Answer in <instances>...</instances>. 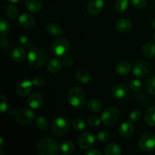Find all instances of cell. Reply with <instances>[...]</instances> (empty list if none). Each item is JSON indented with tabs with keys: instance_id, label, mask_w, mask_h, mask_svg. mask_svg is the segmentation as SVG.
<instances>
[{
	"instance_id": "obj_12",
	"label": "cell",
	"mask_w": 155,
	"mask_h": 155,
	"mask_svg": "<svg viewBox=\"0 0 155 155\" xmlns=\"http://www.w3.org/2000/svg\"><path fill=\"white\" fill-rule=\"evenodd\" d=\"M18 24L24 28H33L36 24V19L33 15L24 13L20 15L18 18Z\"/></svg>"
},
{
	"instance_id": "obj_5",
	"label": "cell",
	"mask_w": 155,
	"mask_h": 155,
	"mask_svg": "<svg viewBox=\"0 0 155 155\" xmlns=\"http://www.w3.org/2000/svg\"><path fill=\"white\" fill-rule=\"evenodd\" d=\"M51 51L57 56H63L70 48V42L64 37L58 38L51 43Z\"/></svg>"
},
{
	"instance_id": "obj_50",
	"label": "cell",
	"mask_w": 155,
	"mask_h": 155,
	"mask_svg": "<svg viewBox=\"0 0 155 155\" xmlns=\"http://www.w3.org/2000/svg\"><path fill=\"white\" fill-rule=\"evenodd\" d=\"M0 154H2V155H6L5 153H3L2 151H0Z\"/></svg>"
},
{
	"instance_id": "obj_16",
	"label": "cell",
	"mask_w": 155,
	"mask_h": 155,
	"mask_svg": "<svg viewBox=\"0 0 155 155\" xmlns=\"http://www.w3.org/2000/svg\"><path fill=\"white\" fill-rule=\"evenodd\" d=\"M115 27L116 29L119 32L123 33H128L133 28V24H132L131 21L128 19H126V18H122V19H120L117 21L116 24H115Z\"/></svg>"
},
{
	"instance_id": "obj_47",
	"label": "cell",
	"mask_w": 155,
	"mask_h": 155,
	"mask_svg": "<svg viewBox=\"0 0 155 155\" xmlns=\"http://www.w3.org/2000/svg\"><path fill=\"white\" fill-rule=\"evenodd\" d=\"M3 146H4V139L2 137H1L0 138V149H2Z\"/></svg>"
},
{
	"instance_id": "obj_17",
	"label": "cell",
	"mask_w": 155,
	"mask_h": 155,
	"mask_svg": "<svg viewBox=\"0 0 155 155\" xmlns=\"http://www.w3.org/2000/svg\"><path fill=\"white\" fill-rule=\"evenodd\" d=\"M134 133V127L130 122H124L119 127V133L122 137L129 138Z\"/></svg>"
},
{
	"instance_id": "obj_42",
	"label": "cell",
	"mask_w": 155,
	"mask_h": 155,
	"mask_svg": "<svg viewBox=\"0 0 155 155\" xmlns=\"http://www.w3.org/2000/svg\"><path fill=\"white\" fill-rule=\"evenodd\" d=\"M62 64L64 65L65 67H71L74 64V60H73L72 58L69 55H64L63 58H62V60H61Z\"/></svg>"
},
{
	"instance_id": "obj_3",
	"label": "cell",
	"mask_w": 155,
	"mask_h": 155,
	"mask_svg": "<svg viewBox=\"0 0 155 155\" xmlns=\"http://www.w3.org/2000/svg\"><path fill=\"white\" fill-rule=\"evenodd\" d=\"M70 104L76 108L82 107L85 104V92L79 86H74L70 89L68 95Z\"/></svg>"
},
{
	"instance_id": "obj_32",
	"label": "cell",
	"mask_w": 155,
	"mask_h": 155,
	"mask_svg": "<svg viewBox=\"0 0 155 155\" xmlns=\"http://www.w3.org/2000/svg\"><path fill=\"white\" fill-rule=\"evenodd\" d=\"M36 126L38 129L41 130H45L48 127V121L45 117H39L36 120Z\"/></svg>"
},
{
	"instance_id": "obj_24",
	"label": "cell",
	"mask_w": 155,
	"mask_h": 155,
	"mask_svg": "<svg viewBox=\"0 0 155 155\" xmlns=\"http://www.w3.org/2000/svg\"><path fill=\"white\" fill-rule=\"evenodd\" d=\"M142 52L145 57L148 58H155V44L153 42H147L144 45Z\"/></svg>"
},
{
	"instance_id": "obj_41",
	"label": "cell",
	"mask_w": 155,
	"mask_h": 155,
	"mask_svg": "<svg viewBox=\"0 0 155 155\" xmlns=\"http://www.w3.org/2000/svg\"><path fill=\"white\" fill-rule=\"evenodd\" d=\"M8 109L7 98L3 95H1V104H0V111L2 114H4Z\"/></svg>"
},
{
	"instance_id": "obj_51",
	"label": "cell",
	"mask_w": 155,
	"mask_h": 155,
	"mask_svg": "<svg viewBox=\"0 0 155 155\" xmlns=\"http://www.w3.org/2000/svg\"><path fill=\"white\" fill-rule=\"evenodd\" d=\"M154 41H155V34H154Z\"/></svg>"
},
{
	"instance_id": "obj_49",
	"label": "cell",
	"mask_w": 155,
	"mask_h": 155,
	"mask_svg": "<svg viewBox=\"0 0 155 155\" xmlns=\"http://www.w3.org/2000/svg\"><path fill=\"white\" fill-rule=\"evenodd\" d=\"M152 27H153V28L155 29V18L153 20V21H152Z\"/></svg>"
},
{
	"instance_id": "obj_48",
	"label": "cell",
	"mask_w": 155,
	"mask_h": 155,
	"mask_svg": "<svg viewBox=\"0 0 155 155\" xmlns=\"http://www.w3.org/2000/svg\"><path fill=\"white\" fill-rule=\"evenodd\" d=\"M7 1H8L11 3H17L21 1V0H7Z\"/></svg>"
},
{
	"instance_id": "obj_46",
	"label": "cell",
	"mask_w": 155,
	"mask_h": 155,
	"mask_svg": "<svg viewBox=\"0 0 155 155\" xmlns=\"http://www.w3.org/2000/svg\"><path fill=\"white\" fill-rule=\"evenodd\" d=\"M0 44H1V47L2 48H6V47H7V45H8L7 39H5V37H1V40H0Z\"/></svg>"
},
{
	"instance_id": "obj_10",
	"label": "cell",
	"mask_w": 155,
	"mask_h": 155,
	"mask_svg": "<svg viewBox=\"0 0 155 155\" xmlns=\"http://www.w3.org/2000/svg\"><path fill=\"white\" fill-rule=\"evenodd\" d=\"M34 119V113L30 109H24L18 111L16 115V121L21 126L29 124Z\"/></svg>"
},
{
	"instance_id": "obj_18",
	"label": "cell",
	"mask_w": 155,
	"mask_h": 155,
	"mask_svg": "<svg viewBox=\"0 0 155 155\" xmlns=\"http://www.w3.org/2000/svg\"><path fill=\"white\" fill-rule=\"evenodd\" d=\"M46 30L50 35L55 37H60L64 34V28L60 24L51 23L46 26Z\"/></svg>"
},
{
	"instance_id": "obj_25",
	"label": "cell",
	"mask_w": 155,
	"mask_h": 155,
	"mask_svg": "<svg viewBox=\"0 0 155 155\" xmlns=\"http://www.w3.org/2000/svg\"><path fill=\"white\" fill-rule=\"evenodd\" d=\"M87 107L91 112L97 113L101 110L102 104L100 100L97 99V98H92V99L89 100V101L87 102Z\"/></svg>"
},
{
	"instance_id": "obj_44",
	"label": "cell",
	"mask_w": 155,
	"mask_h": 155,
	"mask_svg": "<svg viewBox=\"0 0 155 155\" xmlns=\"http://www.w3.org/2000/svg\"><path fill=\"white\" fill-rule=\"evenodd\" d=\"M86 155H101V151H99L97 149H90L89 151H86L85 153Z\"/></svg>"
},
{
	"instance_id": "obj_31",
	"label": "cell",
	"mask_w": 155,
	"mask_h": 155,
	"mask_svg": "<svg viewBox=\"0 0 155 155\" xmlns=\"http://www.w3.org/2000/svg\"><path fill=\"white\" fill-rule=\"evenodd\" d=\"M5 14L8 18L15 20L18 17V10L13 5H8L5 8Z\"/></svg>"
},
{
	"instance_id": "obj_26",
	"label": "cell",
	"mask_w": 155,
	"mask_h": 155,
	"mask_svg": "<svg viewBox=\"0 0 155 155\" xmlns=\"http://www.w3.org/2000/svg\"><path fill=\"white\" fill-rule=\"evenodd\" d=\"M122 153V148L116 143H111L107 145L104 149L106 155H119Z\"/></svg>"
},
{
	"instance_id": "obj_38",
	"label": "cell",
	"mask_w": 155,
	"mask_h": 155,
	"mask_svg": "<svg viewBox=\"0 0 155 155\" xmlns=\"http://www.w3.org/2000/svg\"><path fill=\"white\" fill-rule=\"evenodd\" d=\"M141 116H142V112H141V110L136 109V110H134L133 111L131 112V114H130V117H129V119H130V122L136 123L140 120Z\"/></svg>"
},
{
	"instance_id": "obj_1",
	"label": "cell",
	"mask_w": 155,
	"mask_h": 155,
	"mask_svg": "<svg viewBox=\"0 0 155 155\" xmlns=\"http://www.w3.org/2000/svg\"><path fill=\"white\" fill-rule=\"evenodd\" d=\"M27 60L33 68H39L45 64L48 60L46 51L38 47H32L27 54Z\"/></svg>"
},
{
	"instance_id": "obj_19",
	"label": "cell",
	"mask_w": 155,
	"mask_h": 155,
	"mask_svg": "<svg viewBox=\"0 0 155 155\" xmlns=\"http://www.w3.org/2000/svg\"><path fill=\"white\" fill-rule=\"evenodd\" d=\"M42 0H25V5L30 12L36 13L42 8Z\"/></svg>"
},
{
	"instance_id": "obj_27",
	"label": "cell",
	"mask_w": 155,
	"mask_h": 155,
	"mask_svg": "<svg viewBox=\"0 0 155 155\" xmlns=\"http://www.w3.org/2000/svg\"><path fill=\"white\" fill-rule=\"evenodd\" d=\"M77 80L81 83H88L91 80V75L86 70H79L76 74Z\"/></svg>"
},
{
	"instance_id": "obj_39",
	"label": "cell",
	"mask_w": 155,
	"mask_h": 155,
	"mask_svg": "<svg viewBox=\"0 0 155 155\" xmlns=\"http://www.w3.org/2000/svg\"><path fill=\"white\" fill-rule=\"evenodd\" d=\"M131 4L135 8L143 9L146 6L147 2L145 0H131Z\"/></svg>"
},
{
	"instance_id": "obj_33",
	"label": "cell",
	"mask_w": 155,
	"mask_h": 155,
	"mask_svg": "<svg viewBox=\"0 0 155 155\" xmlns=\"http://www.w3.org/2000/svg\"><path fill=\"white\" fill-rule=\"evenodd\" d=\"M146 90L151 95H155V75L150 77L146 82Z\"/></svg>"
},
{
	"instance_id": "obj_8",
	"label": "cell",
	"mask_w": 155,
	"mask_h": 155,
	"mask_svg": "<svg viewBox=\"0 0 155 155\" xmlns=\"http://www.w3.org/2000/svg\"><path fill=\"white\" fill-rule=\"evenodd\" d=\"M151 70L150 64L146 61H139L133 66V74L139 78H143L148 75Z\"/></svg>"
},
{
	"instance_id": "obj_23",
	"label": "cell",
	"mask_w": 155,
	"mask_h": 155,
	"mask_svg": "<svg viewBox=\"0 0 155 155\" xmlns=\"http://www.w3.org/2000/svg\"><path fill=\"white\" fill-rule=\"evenodd\" d=\"M145 120L148 126L154 127L155 126V107H149L145 113Z\"/></svg>"
},
{
	"instance_id": "obj_22",
	"label": "cell",
	"mask_w": 155,
	"mask_h": 155,
	"mask_svg": "<svg viewBox=\"0 0 155 155\" xmlns=\"http://www.w3.org/2000/svg\"><path fill=\"white\" fill-rule=\"evenodd\" d=\"M132 69V65L130 62L127 61H122L120 62L116 67V71L120 75H127V74L130 73V71Z\"/></svg>"
},
{
	"instance_id": "obj_45",
	"label": "cell",
	"mask_w": 155,
	"mask_h": 155,
	"mask_svg": "<svg viewBox=\"0 0 155 155\" xmlns=\"http://www.w3.org/2000/svg\"><path fill=\"white\" fill-rule=\"evenodd\" d=\"M8 111L9 114L10 115H15L16 116L17 114L18 113V110L17 109L16 107H10L8 109Z\"/></svg>"
},
{
	"instance_id": "obj_15",
	"label": "cell",
	"mask_w": 155,
	"mask_h": 155,
	"mask_svg": "<svg viewBox=\"0 0 155 155\" xmlns=\"http://www.w3.org/2000/svg\"><path fill=\"white\" fill-rule=\"evenodd\" d=\"M104 8L103 0H90L87 5V11L90 15H96L102 11Z\"/></svg>"
},
{
	"instance_id": "obj_11",
	"label": "cell",
	"mask_w": 155,
	"mask_h": 155,
	"mask_svg": "<svg viewBox=\"0 0 155 155\" xmlns=\"http://www.w3.org/2000/svg\"><path fill=\"white\" fill-rule=\"evenodd\" d=\"M33 85V81H30L29 80H22L21 82H20L19 84L17 86V94L20 97H22V98L27 96L30 93V92H31Z\"/></svg>"
},
{
	"instance_id": "obj_4",
	"label": "cell",
	"mask_w": 155,
	"mask_h": 155,
	"mask_svg": "<svg viewBox=\"0 0 155 155\" xmlns=\"http://www.w3.org/2000/svg\"><path fill=\"white\" fill-rule=\"evenodd\" d=\"M120 110L116 107L110 106V107H107L103 111L101 116V119L104 125L111 127L117 123L120 119Z\"/></svg>"
},
{
	"instance_id": "obj_29",
	"label": "cell",
	"mask_w": 155,
	"mask_h": 155,
	"mask_svg": "<svg viewBox=\"0 0 155 155\" xmlns=\"http://www.w3.org/2000/svg\"><path fill=\"white\" fill-rule=\"evenodd\" d=\"M10 24L8 21L5 19H1L0 21V36L1 37H5L8 34L9 31H10Z\"/></svg>"
},
{
	"instance_id": "obj_35",
	"label": "cell",
	"mask_w": 155,
	"mask_h": 155,
	"mask_svg": "<svg viewBox=\"0 0 155 155\" xmlns=\"http://www.w3.org/2000/svg\"><path fill=\"white\" fill-rule=\"evenodd\" d=\"M110 138V134L108 131L107 130H102L100 132L97 136V139L99 142L101 143H105L107 141H109Z\"/></svg>"
},
{
	"instance_id": "obj_6",
	"label": "cell",
	"mask_w": 155,
	"mask_h": 155,
	"mask_svg": "<svg viewBox=\"0 0 155 155\" xmlns=\"http://www.w3.org/2000/svg\"><path fill=\"white\" fill-rule=\"evenodd\" d=\"M69 130V123L68 120L62 117L54 119L51 125V130L55 136H60L66 134Z\"/></svg>"
},
{
	"instance_id": "obj_28",
	"label": "cell",
	"mask_w": 155,
	"mask_h": 155,
	"mask_svg": "<svg viewBox=\"0 0 155 155\" xmlns=\"http://www.w3.org/2000/svg\"><path fill=\"white\" fill-rule=\"evenodd\" d=\"M60 148V151L64 154H71L75 149V146L74 144L69 141L63 142L59 146Z\"/></svg>"
},
{
	"instance_id": "obj_9",
	"label": "cell",
	"mask_w": 155,
	"mask_h": 155,
	"mask_svg": "<svg viewBox=\"0 0 155 155\" xmlns=\"http://www.w3.org/2000/svg\"><path fill=\"white\" fill-rule=\"evenodd\" d=\"M95 136L90 132L82 133L78 139V145L83 149H89L95 143Z\"/></svg>"
},
{
	"instance_id": "obj_36",
	"label": "cell",
	"mask_w": 155,
	"mask_h": 155,
	"mask_svg": "<svg viewBox=\"0 0 155 155\" xmlns=\"http://www.w3.org/2000/svg\"><path fill=\"white\" fill-rule=\"evenodd\" d=\"M18 41H19L20 44L22 46L26 47V48H29V47L32 46V42L30 41V38L24 34H21L18 36Z\"/></svg>"
},
{
	"instance_id": "obj_30",
	"label": "cell",
	"mask_w": 155,
	"mask_h": 155,
	"mask_svg": "<svg viewBox=\"0 0 155 155\" xmlns=\"http://www.w3.org/2000/svg\"><path fill=\"white\" fill-rule=\"evenodd\" d=\"M129 0H117L114 4V8L119 13L126 12L128 8Z\"/></svg>"
},
{
	"instance_id": "obj_2",
	"label": "cell",
	"mask_w": 155,
	"mask_h": 155,
	"mask_svg": "<svg viewBox=\"0 0 155 155\" xmlns=\"http://www.w3.org/2000/svg\"><path fill=\"white\" fill-rule=\"evenodd\" d=\"M60 151L58 144L54 139L45 137L39 142L36 151L39 155L58 154Z\"/></svg>"
},
{
	"instance_id": "obj_21",
	"label": "cell",
	"mask_w": 155,
	"mask_h": 155,
	"mask_svg": "<svg viewBox=\"0 0 155 155\" xmlns=\"http://www.w3.org/2000/svg\"><path fill=\"white\" fill-rule=\"evenodd\" d=\"M25 50L22 47H16L12 51L11 57L15 62H21L25 58Z\"/></svg>"
},
{
	"instance_id": "obj_40",
	"label": "cell",
	"mask_w": 155,
	"mask_h": 155,
	"mask_svg": "<svg viewBox=\"0 0 155 155\" xmlns=\"http://www.w3.org/2000/svg\"><path fill=\"white\" fill-rule=\"evenodd\" d=\"M88 122H89V124L91 126V127H98L102 121H101V118L98 117V116H92L89 117V121H88Z\"/></svg>"
},
{
	"instance_id": "obj_37",
	"label": "cell",
	"mask_w": 155,
	"mask_h": 155,
	"mask_svg": "<svg viewBox=\"0 0 155 155\" xmlns=\"http://www.w3.org/2000/svg\"><path fill=\"white\" fill-rule=\"evenodd\" d=\"M130 87L134 92H139L143 87V84H142V81L136 79V80H133L130 82Z\"/></svg>"
},
{
	"instance_id": "obj_7",
	"label": "cell",
	"mask_w": 155,
	"mask_h": 155,
	"mask_svg": "<svg viewBox=\"0 0 155 155\" xmlns=\"http://www.w3.org/2000/svg\"><path fill=\"white\" fill-rule=\"evenodd\" d=\"M139 147L142 151L150 152L155 150V136L146 134L142 136L139 140Z\"/></svg>"
},
{
	"instance_id": "obj_14",
	"label": "cell",
	"mask_w": 155,
	"mask_h": 155,
	"mask_svg": "<svg viewBox=\"0 0 155 155\" xmlns=\"http://www.w3.org/2000/svg\"><path fill=\"white\" fill-rule=\"evenodd\" d=\"M129 93L128 87L124 83H117L112 89V95L117 99H123Z\"/></svg>"
},
{
	"instance_id": "obj_13",
	"label": "cell",
	"mask_w": 155,
	"mask_h": 155,
	"mask_svg": "<svg viewBox=\"0 0 155 155\" xmlns=\"http://www.w3.org/2000/svg\"><path fill=\"white\" fill-rule=\"evenodd\" d=\"M27 101H28L29 106L31 108L38 109L43 104V96L39 92H35L30 95Z\"/></svg>"
},
{
	"instance_id": "obj_20",
	"label": "cell",
	"mask_w": 155,
	"mask_h": 155,
	"mask_svg": "<svg viewBox=\"0 0 155 155\" xmlns=\"http://www.w3.org/2000/svg\"><path fill=\"white\" fill-rule=\"evenodd\" d=\"M62 64H62V62H61L59 59L51 58L47 64V70L52 74L58 73L61 69Z\"/></svg>"
},
{
	"instance_id": "obj_34",
	"label": "cell",
	"mask_w": 155,
	"mask_h": 155,
	"mask_svg": "<svg viewBox=\"0 0 155 155\" xmlns=\"http://www.w3.org/2000/svg\"><path fill=\"white\" fill-rule=\"evenodd\" d=\"M72 126L74 129L77 131H82L86 128V123L83 120L80 119V118H77L75 119L72 122Z\"/></svg>"
},
{
	"instance_id": "obj_43",
	"label": "cell",
	"mask_w": 155,
	"mask_h": 155,
	"mask_svg": "<svg viewBox=\"0 0 155 155\" xmlns=\"http://www.w3.org/2000/svg\"><path fill=\"white\" fill-rule=\"evenodd\" d=\"M44 83H45V80H44L42 76H37L33 80V85L36 86H42V85L44 84Z\"/></svg>"
}]
</instances>
